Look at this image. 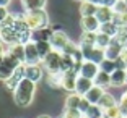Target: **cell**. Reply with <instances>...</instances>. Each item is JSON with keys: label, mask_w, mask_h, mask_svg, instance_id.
<instances>
[{"label": "cell", "mask_w": 127, "mask_h": 118, "mask_svg": "<svg viewBox=\"0 0 127 118\" xmlns=\"http://www.w3.org/2000/svg\"><path fill=\"white\" fill-rule=\"evenodd\" d=\"M25 78V65H21V67H18L15 70V73L11 74V78L10 79H7L5 81V86H7L10 91H15L16 89V86L21 83V79Z\"/></svg>", "instance_id": "12"}, {"label": "cell", "mask_w": 127, "mask_h": 118, "mask_svg": "<svg viewBox=\"0 0 127 118\" xmlns=\"http://www.w3.org/2000/svg\"><path fill=\"white\" fill-rule=\"evenodd\" d=\"M54 31H56V29H52L51 26L42 28V29L31 31V41H33V42H49Z\"/></svg>", "instance_id": "9"}, {"label": "cell", "mask_w": 127, "mask_h": 118, "mask_svg": "<svg viewBox=\"0 0 127 118\" xmlns=\"http://www.w3.org/2000/svg\"><path fill=\"white\" fill-rule=\"evenodd\" d=\"M82 112L75 110V108H65L62 113V118H82Z\"/></svg>", "instance_id": "36"}, {"label": "cell", "mask_w": 127, "mask_h": 118, "mask_svg": "<svg viewBox=\"0 0 127 118\" xmlns=\"http://www.w3.org/2000/svg\"><path fill=\"white\" fill-rule=\"evenodd\" d=\"M98 11V7L93 3H90V2H82L80 3V13H82V18H85V16H95Z\"/></svg>", "instance_id": "21"}, {"label": "cell", "mask_w": 127, "mask_h": 118, "mask_svg": "<svg viewBox=\"0 0 127 118\" xmlns=\"http://www.w3.org/2000/svg\"><path fill=\"white\" fill-rule=\"evenodd\" d=\"M51 45H52V49L54 50H57V52H62L64 49L67 47V44L70 42V39H68V36L64 31H60V29H56L52 33V36H51Z\"/></svg>", "instance_id": "6"}, {"label": "cell", "mask_w": 127, "mask_h": 118, "mask_svg": "<svg viewBox=\"0 0 127 118\" xmlns=\"http://www.w3.org/2000/svg\"><path fill=\"white\" fill-rule=\"evenodd\" d=\"M78 50H80V45L73 44V42L70 41V42L67 44V47H65V49L62 50V53H64V55H70V57H73V55H75V53H77Z\"/></svg>", "instance_id": "35"}, {"label": "cell", "mask_w": 127, "mask_h": 118, "mask_svg": "<svg viewBox=\"0 0 127 118\" xmlns=\"http://www.w3.org/2000/svg\"><path fill=\"white\" fill-rule=\"evenodd\" d=\"M122 50H124V45L121 44L119 41H116L114 37H112V41H111V44H109V47L104 50V55H106V58L108 60H117L121 57V53H122Z\"/></svg>", "instance_id": "8"}, {"label": "cell", "mask_w": 127, "mask_h": 118, "mask_svg": "<svg viewBox=\"0 0 127 118\" xmlns=\"http://www.w3.org/2000/svg\"><path fill=\"white\" fill-rule=\"evenodd\" d=\"M111 41H112V37L108 36V34H103V33H98L96 34V47L103 49V50H106V49L109 47Z\"/></svg>", "instance_id": "26"}, {"label": "cell", "mask_w": 127, "mask_h": 118, "mask_svg": "<svg viewBox=\"0 0 127 118\" xmlns=\"http://www.w3.org/2000/svg\"><path fill=\"white\" fill-rule=\"evenodd\" d=\"M34 92H36V83L30 81L28 78H23L21 83L16 86V89L13 91V99H15L16 105L20 107H28L33 102Z\"/></svg>", "instance_id": "1"}, {"label": "cell", "mask_w": 127, "mask_h": 118, "mask_svg": "<svg viewBox=\"0 0 127 118\" xmlns=\"http://www.w3.org/2000/svg\"><path fill=\"white\" fill-rule=\"evenodd\" d=\"M96 34L98 33H83L82 37H80V45L95 47L96 45Z\"/></svg>", "instance_id": "23"}, {"label": "cell", "mask_w": 127, "mask_h": 118, "mask_svg": "<svg viewBox=\"0 0 127 118\" xmlns=\"http://www.w3.org/2000/svg\"><path fill=\"white\" fill-rule=\"evenodd\" d=\"M2 60H3V55H2V57H0V63H2Z\"/></svg>", "instance_id": "49"}, {"label": "cell", "mask_w": 127, "mask_h": 118, "mask_svg": "<svg viewBox=\"0 0 127 118\" xmlns=\"http://www.w3.org/2000/svg\"><path fill=\"white\" fill-rule=\"evenodd\" d=\"M99 71H101L99 65H96V63H93V62H83L82 68H80V76L88 78V79H95Z\"/></svg>", "instance_id": "11"}, {"label": "cell", "mask_w": 127, "mask_h": 118, "mask_svg": "<svg viewBox=\"0 0 127 118\" xmlns=\"http://www.w3.org/2000/svg\"><path fill=\"white\" fill-rule=\"evenodd\" d=\"M126 84V71L124 70H116L111 74V86H116V87H121V86Z\"/></svg>", "instance_id": "22"}, {"label": "cell", "mask_w": 127, "mask_h": 118, "mask_svg": "<svg viewBox=\"0 0 127 118\" xmlns=\"http://www.w3.org/2000/svg\"><path fill=\"white\" fill-rule=\"evenodd\" d=\"M106 91L103 87H98V86H93V87L86 92V96H85V99L88 100L90 103H98L99 102V99L103 97V94H104Z\"/></svg>", "instance_id": "16"}, {"label": "cell", "mask_w": 127, "mask_h": 118, "mask_svg": "<svg viewBox=\"0 0 127 118\" xmlns=\"http://www.w3.org/2000/svg\"><path fill=\"white\" fill-rule=\"evenodd\" d=\"M99 70H101V71H104V73H108V74H112L114 71H116V63L112 62V60L104 58L103 62L99 63Z\"/></svg>", "instance_id": "30"}, {"label": "cell", "mask_w": 127, "mask_h": 118, "mask_svg": "<svg viewBox=\"0 0 127 118\" xmlns=\"http://www.w3.org/2000/svg\"><path fill=\"white\" fill-rule=\"evenodd\" d=\"M80 49H82V53H83V58H85V62H93L96 63V65H99L103 60L106 58L104 55V50L99 47H86V45H80Z\"/></svg>", "instance_id": "4"}, {"label": "cell", "mask_w": 127, "mask_h": 118, "mask_svg": "<svg viewBox=\"0 0 127 118\" xmlns=\"http://www.w3.org/2000/svg\"><path fill=\"white\" fill-rule=\"evenodd\" d=\"M25 78H28L33 83H37L42 78L41 65H25Z\"/></svg>", "instance_id": "14"}, {"label": "cell", "mask_w": 127, "mask_h": 118, "mask_svg": "<svg viewBox=\"0 0 127 118\" xmlns=\"http://www.w3.org/2000/svg\"><path fill=\"white\" fill-rule=\"evenodd\" d=\"M122 97H126V99H127V91H126V92H124V94H122Z\"/></svg>", "instance_id": "47"}, {"label": "cell", "mask_w": 127, "mask_h": 118, "mask_svg": "<svg viewBox=\"0 0 127 118\" xmlns=\"http://www.w3.org/2000/svg\"><path fill=\"white\" fill-rule=\"evenodd\" d=\"M124 47H127V42H126V45H124Z\"/></svg>", "instance_id": "52"}, {"label": "cell", "mask_w": 127, "mask_h": 118, "mask_svg": "<svg viewBox=\"0 0 127 118\" xmlns=\"http://www.w3.org/2000/svg\"><path fill=\"white\" fill-rule=\"evenodd\" d=\"M80 74H77L75 71H67V73H62V83H60V87L65 89V91H70L75 92V86H77V78Z\"/></svg>", "instance_id": "7"}, {"label": "cell", "mask_w": 127, "mask_h": 118, "mask_svg": "<svg viewBox=\"0 0 127 118\" xmlns=\"http://www.w3.org/2000/svg\"><path fill=\"white\" fill-rule=\"evenodd\" d=\"M98 105H99L103 110H108V108H111V107H116L117 102H116V99H114L112 94L104 92V94H103V97L99 99V102H98Z\"/></svg>", "instance_id": "20"}, {"label": "cell", "mask_w": 127, "mask_h": 118, "mask_svg": "<svg viewBox=\"0 0 127 118\" xmlns=\"http://www.w3.org/2000/svg\"><path fill=\"white\" fill-rule=\"evenodd\" d=\"M103 113H104V110H103L98 103H91L90 108L86 110L85 117H88V118H103Z\"/></svg>", "instance_id": "28"}, {"label": "cell", "mask_w": 127, "mask_h": 118, "mask_svg": "<svg viewBox=\"0 0 127 118\" xmlns=\"http://www.w3.org/2000/svg\"><path fill=\"white\" fill-rule=\"evenodd\" d=\"M126 84H127V71H126Z\"/></svg>", "instance_id": "48"}, {"label": "cell", "mask_w": 127, "mask_h": 118, "mask_svg": "<svg viewBox=\"0 0 127 118\" xmlns=\"http://www.w3.org/2000/svg\"><path fill=\"white\" fill-rule=\"evenodd\" d=\"M8 3H10V0H0V7H8Z\"/></svg>", "instance_id": "44"}, {"label": "cell", "mask_w": 127, "mask_h": 118, "mask_svg": "<svg viewBox=\"0 0 127 118\" xmlns=\"http://www.w3.org/2000/svg\"><path fill=\"white\" fill-rule=\"evenodd\" d=\"M82 29L83 33H99V28H101V23L98 21L96 16H85L82 18Z\"/></svg>", "instance_id": "10"}, {"label": "cell", "mask_w": 127, "mask_h": 118, "mask_svg": "<svg viewBox=\"0 0 127 118\" xmlns=\"http://www.w3.org/2000/svg\"><path fill=\"white\" fill-rule=\"evenodd\" d=\"M90 105H91V103L88 102L85 97H82V102H80V105H78V110L82 112V115H85V113H86V110L90 108Z\"/></svg>", "instance_id": "37"}, {"label": "cell", "mask_w": 127, "mask_h": 118, "mask_svg": "<svg viewBox=\"0 0 127 118\" xmlns=\"http://www.w3.org/2000/svg\"><path fill=\"white\" fill-rule=\"evenodd\" d=\"M98 18V21L101 23V24H104V23H111L112 19H114V10L109 7H104V5H101V7H98V11L96 15H95Z\"/></svg>", "instance_id": "15"}, {"label": "cell", "mask_w": 127, "mask_h": 118, "mask_svg": "<svg viewBox=\"0 0 127 118\" xmlns=\"http://www.w3.org/2000/svg\"><path fill=\"white\" fill-rule=\"evenodd\" d=\"M39 62H41V57L37 52L36 42H26L25 44V65H39Z\"/></svg>", "instance_id": "5"}, {"label": "cell", "mask_w": 127, "mask_h": 118, "mask_svg": "<svg viewBox=\"0 0 127 118\" xmlns=\"http://www.w3.org/2000/svg\"><path fill=\"white\" fill-rule=\"evenodd\" d=\"M112 10H114L116 15H124V13H127V3H126V0H117L116 5L112 7Z\"/></svg>", "instance_id": "34"}, {"label": "cell", "mask_w": 127, "mask_h": 118, "mask_svg": "<svg viewBox=\"0 0 127 118\" xmlns=\"http://www.w3.org/2000/svg\"><path fill=\"white\" fill-rule=\"evenodd\" d=\"M82 118H88V117H85V115H83V117H82Z\"/></svg>", "instance_id": "51"}, {"label": "cell", "mask_w": 127, "mask_h": 118, "mask_svg": "<svg viewBox=\"0 0 127 118\" xmlns=\"http://www.w3.org/2000/svg\"><path fill=\"white\" fill-rule=\"evenodd\" d=\"M86 2H90V3L96 5V7H101V5H103V0H86Z\"/></svg>", "instance_id": "42"}, {"label": "cell", "mask_w": 127, "mask_h": 118, "mask_svg": "<svg viewBox=\"0 0 127 118\" xmlns=\"http://www.w3.org/2000/svg\"><path fill=\"white\" fill-rule=\"evenodd\" d=\"M93 83H95V86H98V87L106 89V87L111 86V74L104 73V71H99V73L96 74V78L93 79Z\"/></svg>", "instance_id": "18"}, {"label": "cell", "mask_w": 127, "mask_h": 118, "mask_svg": "<svg viewBox=\"0 0 127 118\" xmlns=\"http://www.w3.org/2000/svg\"><path fill=\"white\" fill-rule=\"evenodd\" d=\"M8 53L10 55H13L16 60H20V62L25 65V44H13L8 47Z\"/></svg>", "instance_id": "17"}, {"label": "cell", "mask_w": 127, "mask_h": 118, "mask_svg": "<svg viewBox=\"0 0 127 118\" xmlns=\"http://www.w3.org/2000/svg\"><path fill=\"white\" fill-rule=\"evenodd\" d=\"M116 2H117V0H103V5H104V7L112 8L114 5H116Z\"/></svg>", "instance_id": "41"}, {"label": "cell", "mask_w": 127, "mask_h": 118, "mask_svg": "<svg viewBox=\"0 0 127 118\" xmlns=\"http://www.w3.org/2000/svg\"><path fill=\"white\" fill-rule=\"evenodd\" d=\"M95 86L93 79H88V78H83V76H78L77 78V86H75V92L78 94V96L85 97L86 92L90 91L91 87Z\"/></svg>", "instance_id": "13"}, {"label": "cell", "mask_w": 127, "mask_h": 118, "mask_svg": "<svg viewBox=\"0 0 127 118\" xmlns=\"http://www.w3.org/2000/svg\"><path fill=\"white\" fill-rule=\"evenodd\" d=\"M26 26L30 28V31L42 29L49 26V15L46 13V10H34V11H26L23 16Z\"/></svg>", "instance_id": "2"}, {"label": "cell", "mask_w": 127, "mask_h": 118, "mask_svg": "<svg viewBox=\"0 0 127 118\" xmlns=\"http://www.w3.org/2000/svg\"><path fill=\"white\" fill-rule=\"evenodd\" d=\"M21 2L26 11H34V10H44L47 0H21Z\"/></svg>", "instance_id": "19"}, {"label": "cell", "mask_w": 127, "mask_h": 118, "mask_svg": "<svg viewBox=\"0 0 127 118\" xmlns=\"http://www.w3.org/2000/svg\"><path fill=\"white\" fill-rule=\"evenodd\" d=\"M126 3H127V0H126Z\"/></svg>", "instance_id": "54"}, {"label": "cell", "mask_w": 127, "mask_h": 118, "mask_svg": "<svg viewBox=\"0 0 127 118\" xmlns=\"http://www.w3.org/2000/svg\"><path fill=\"white\" fill-rule=\"evenodd\" d=\"M114 39H116V41H119L122 45H126V42H127V24L119 26L117 34H116V37H114Z\"/></svg>", "instance_id": "32"}, {"label": "cell", "mask_w": 127, "mask_h": 118, "mask_svg": "<svg viewBox=\"0 0 127 118\" xmlns=\"http://www.w3.org/2000/svg\"><path fill=\"white\" fill-rule=\"evenodd\" d=\"M42 65H44V68L47 70L49 74L62 73V52L52 50L44 60H42Z\"/></svg>", "instance_id": "3"}, {"label": "cell", "mask_w": 127, "mask_h": 118, "mask_svg": "<svg viewBox=\"0 0 127 118\" xmlns=\"http://www.w3.org/2000/svg\"><path fill=\"white\" fill-rule=\"evenodd\" d=\"M103 118H104V117H103Z\"/></svg>", "instance_id": "55"}, {"label": "cell", "mask_w": 127, "mask_h": 118, "mask_svg": "<svg viewBox=\"0 0 127 118\" xmlns=\"http://www.w3.org/2000/svg\"><path fill=\"white\" fill-rule=\"evenodd\" d=\"M114 63H116V70H124V71H127V63L124 62L122 58H117V60H114Z\"/></svg>", "instance_id": "39"}, {"label": "cell", "mask_w": 127, "mask_h": 118, "mask_svg": "<svg viewBox=\"0 0 127 118\" xmlns=\"http://www.w3.org/2000/svg\"><path fill=\"white\" fill-rule=\"evenodd\" d=\"M47 83H49V86H52V87H60V83H62V73L49 74V76H47Z\"/></svg>", "instance_id": "33"}, {"label": "cell", "mask_w": 127, "mask_h": 118, "mask_svg": "<svg viewBox=\"0 0 127 118\" xmlns=\"http://www.w3.org/2000/svg\"><path fill=\"white\" fill-rule=\"evenodd\" d=\"M77 2H80V3H82V2H85V0H77Z\"/></svg>", "instance_id": "50"}, {"label": "cell", "mask_w": 127, "mask_h": 118, "mask_svg": "<svg viewBox=\"0 0 127 118\" xmlns=\"http://www.w3.org/2000/svg\"><path fill=\"white\" fill-rule=\"evenodd\" d=\"M8 16H10V15H8V10L5 7H0V24H2V23L8 18Z\"/></svg>", "instance_id": "40"}, {"label": "cell", "mask_w": 127, "mask_h": 118, "mask_svg": "<svg viewBox=\"0 0 127 118\" xmlns=\"http://www.w3.org/2000/svg\"><path fill=\"white\" fill-rule=\"evenodd\" d=\"M5 55V50H3V44H2V41H0V57Z\"/></svg>", "instance_id": "45"}, {"label": "cell", "mask_w": 127, "mask_h": 118, "mask_svg": "<svg viewBox=\"0 0 127 118\" xmlns=\"http://www.w3.org/2000/svg\"><path fill=\"white\" fill-rule=\"evenodd\" d=\"M122 118H127V117H122Z\"/></svg>", "instance_id": "53"}, {"label": "cell", "mask_w": 127, "mask_h": 118, "mask_svg": "<svg viewBox=\"0 0 127 118\" xmlns=\"http://www.w3.org/2000/svg\"><path fill=\"white\" fill-rule=\"evenodd\" d=\"M80 102H82V96H78L77 92H72L65 99V108H75V110H78Z\"/></svg>", "instance_id": "24"}, {"label": "cell", "mask_w": 127, "mask_h": 118, "mask_svg": "<svg viewBox=\"0 0 127 118\" xmlns=\"http://www.w3.org/2000/svg\"><path fill=\"white\" fill-rule=\"evenodd\" d=\"M117 29H119V26H117V24H114V23L111 21V23H104V24H101L99 33L108 34V36H111V37H116Z\"/></svg>", "instance_id": "27"}, {"label": "cell", "mask_w": 127, "mask_h": 118, "mask_svg": "<svg viewBox=\"0 0 127 118\" xmlns=\"http://www.w3.org/2000/svg\"><path fill=\"white\" fill-rule=\"evenodd\" d=\"M121 58L124 60V62L127 63V47H124V50H122V53H121Z\"/></svg>", "instance_id": "43"}, {"label": "cell", "mask_w": 127, "mask_h": 118, "mask_svg": "<svg viewBox=\"0 0 127 118\" xmlns=\"http://www.w3.org/2000/svg\"><path fill=\"white\" fill-rule=\"evenodd\" d=\"M119 108H121V113H122V117H127V99L126 97H121L119 100Z\"/></svg>", "instance_id": "38"}, {"label": "cell", "mask_w": 127, "mask_h": 118, "mask_svg": "<svg viewBox=\"0 0 127 118\" xmlns=\"http://www.w3.org/2000/svg\"><path fill=\"white\" fill-rule=\"evenodd\" d=\"M36 47H37V52H39V57H41V62L54 50L51 42H36Z\"/></svg>", "instance_id": "25"}, {"label": "cell", "mask_w": 127, "mask_h": 118, "mask_svg": "<svg viewBox=\"0 0 127 118\" xmlns=\"http://www.w3.org/2000/svg\"><path fill=\"white\" fill-rule=\"evenodd\" d=\"M37 118H52V117H49V115H39Z\"/></svg>", "instance_id": "46"}, {"label": "cell", "mask_w": 127, "mask_h": 118, "mask_svg": "<svg viewBox=\"0 0 127 118\" xmlns=\"http://www.w3.org/2000/svg\"><path fill=\"white\" fill-rule=\"evenodd\" d=\"M103 117H104V118H122V113H121L119 105H116V107H111V108H108V110H104Z\"/></svg>", "instance_id": "31"}, {"label": "cell", "mask_w": 127, "mask_h": 118, "mask_svg": "<svg viewBox=\"0 0 127 118\" xmlns=\"http://www.w3.org/2000/svg\"><path fill=\"white\" fill-rule=\"evenodd\" d=\"M13 73H15V70H13L11 67H8L7 63L2 60V63H0V79H2V81H7V79L11 78Z\"/></svg>", "instance_id": "29"}]
</instances>
